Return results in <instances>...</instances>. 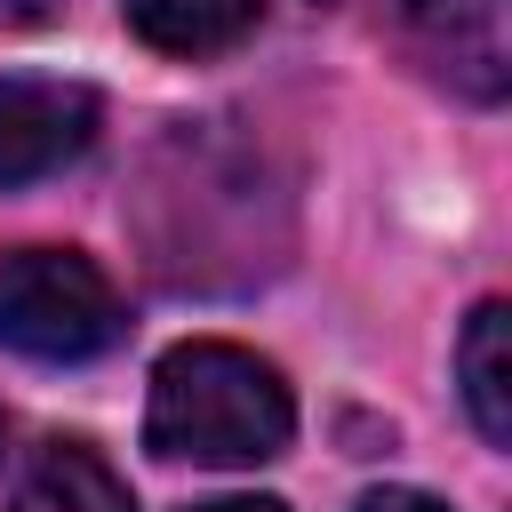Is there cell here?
Here are the masks:
<instances>
[{"mask_svg": "<svg viewBox=\"0 0 512 512\" xmlns=\"http://www.w3.org/2000/svg\"><path fill=\"white\" fill-rule=\"evenodd\" d=\"M384 16L464 104H504V88H512V0H384Z\"/></svg>", "mask_w": 512, "mask_h": 512, "instance_id": "cell-4", "label": "cell"}, {"mask_svg": "<svg viewBox=\"0 0 512 512\" xmlns=\"http://www.w3.org/2000/svg\"><path fill=\"white\" fill-rule=\"evenodd\" d=\"M128 336L120 288L80 248H8L0 256V344L24 360H96Z\"/></svg>", "mask_w": 512, "mask_h": 512, "instance_id": "cell-2", "label": "cell"}, {"mask_svg": "<svg viewBox=\"0 0 512 512\" xmlns=\"http://www.w3.org/2000/svg\"><path fill=\"white\" fill-rule=\"evenodd\" d=\"M104 128V96L88 80H40V72H0V192L64 176L88 160Z\"/></svg>", "mask_w": 512, "mask_h": 512, "instance_id": "cell-3", "label": "cell"}, {"mask_svg": "<svg viewBox=\"0 0 512 512\" xmlns=\"http://www.w3.org/2000/svg\"><path fill=\"white\" fill-rule=\"evenodd\" d=\"M456 376H464V408H472L480 440L512 448V304L504 296L472 304L464 344H456Z\"/></svg>", "mask_w": 512, "mask_h": 512, "instance_id": "cell-6", "label": "cell"}, {"mask_svg": "<svg viewBox=\"0 0 512 512\" xmlns=\"http://www.w3.org/2000/svg\"><path fill=\"white\" fill-rule=\"evenodd\" d=\"M56 0H0V32H24V24H48Z\"/></svg>", "mask_w": 512, "mask_h": 512, "instance_id": "cell-9", "label": "cell"}, {"mask_svg": "<svg viewBox=\"0 0 512 512\" xmlns=\"http://www.w3.org/2000/svg\"><path fill=\"white\" fill-rule=\"evenodd\" d=\"M192 512H288L280 496H216V504H192Z\"/></svg>", "mask_w": 512, "mask_h": 512, "instance_id": "cell-10", "label": "cell"}, {"mask_svg": "<svg viewBox=\"0 0 512 512\" xmlns=\"http://www.w3.org/2000/svg\"><path fill=\"white\" fill-rule=\"evenodd\" d=\"M8 512H136V496L88 440H40L8 488Z\"/></svg>", "mask_w": 512, "mask_h": 512, "instance_id": "cell-5", "label": "cell"}, {"mask_svg": "<svg viewBox=\"0 0 512 512\" xmlns=\"http://www.w3.org/2000/svg\"><path fill=\"white\" fill-rule=\"evenodd\" d=\"M352 512H448L440 496H424V488H368Z\"/></svg>", "mask_w": 512, "mask_h": 512, "instance_id": "cell-8", "label": "cell"}, {"mask_svg": "<svg viewBox=\"0 0 512 512\" xmlns=\"http://www.w3.org/2000/svg\"><path fill=\"white\" fill-rule=\"evenodd\" d=\"M128 32L160 56H224L264 24V0H120Z\"/></svg>", "mask_w": 512, "mask_h": 512, "instance_id": "cell-7", "label": "cell"}, {"mask_svg": "<svg viewBox=\"0 0 512 512\" xmlns=\"http://www.w3.org/2000/svg\"><path fill=\"white\" fill-rule=\"evenodd\" d=\"M296 440V400L280 368L248 344L192 336L152 368L144 448L168 464H272Z\"/></svg>", "mask_w": 512, "mask_h": 512, "instance_id": "cell-1", "label": "cell"}]
</instances>
